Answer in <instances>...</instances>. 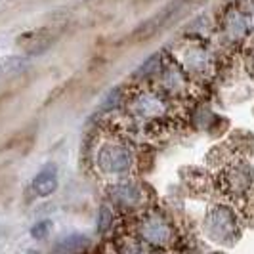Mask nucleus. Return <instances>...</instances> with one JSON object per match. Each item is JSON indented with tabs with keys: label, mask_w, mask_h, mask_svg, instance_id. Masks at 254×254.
Wrapping results in <instances>:
<instances>
[{
	"label": "nucleus",
	"mask_w": 254,
	"mask_h": 254,
	"mask_svg": "<svg viewBox=\"0 0 254 254\" xmlns=\"http://www.w3.org/2000/svg\"><path fill=\"white\" fill-rule=\"evenodd\" d=\"M27 65L25 58H19V56H10V58H2L0 60V78H6L15 73H21L23 67Z\"/></svg>",
	"instance_id": "9b49d317"
},
{
	"label": "nucleus",
	"mask_w": 254,
	"mask_h": 254,
	"mask_svg": "<svg viewBox=\"0 0 254 254\" xmlns=\"http://www.w3.org/2000/svg\"><path fill=\"white\" fill-rule=\"evenodd\" d=\"M128 105H130L132 115L143 123H157L166 113V103L163 100V94L155 92V90L140 92L138 96L128 100Z\"/></svg>",
	"instance_id": "7ed1b4c3"
},
{
	"label": "nucleus",
	"mask_w": 254,
	"mask_h": 254,
	"mask_svg": "<svg viewBox=\"0 0 254 254\" xmlns=\"http://www.w3.org/2000/svg\"><path fill=\"white\" fill-rule=\"evenodd\" d=\"M50 229H52L50 220H40V222H37V224L31 228V237L40 241V239H44V237L50 233Z\"/></svg>",
	"instance_id": "ddd939ff"
},
{
	"label": "nucleus",
	"mask_w": 254,
	"mask_h": 254,
	"mask_svg": "<svg viewBox=\"0 0 254 254\" xmlns=\"http://www.w3.org/2000/svg\"><path fill=\"white\" fill-rule=\"evenodd\" d=\"M180 8H182V0H176V2H170L168 6H165L161 12H157L153 17H149L145 23H141L134 35H132V40L140 42V40H147V38L155 37L157 33H161L176 15H178Z\"/></svg>",
	"instance_id": "20e7f679"
},
{
	"label": "nucleus",
	"mask_w": 254,
	"mask_h": 254,
	"mask_svg": "<svg viewBox=\"0 0 254 254\" xmlns=\"http://www.w3.org/2000/svg\"><path fill=\"white\" fill-rule=\"evenodd\" d=\"M115 222V210L113 204H102L100 206V214H98V231L100 233H107L113 228Z\"/></svg>",
	"instance_id": "f8f14e48"
},
{
	"label": "nucleus",
	"mask_w": 254,
	"mask_h": 254,
	"mask_svg": "<svg viewBox=\"0 0 254 254\" xmlns=\"http://www.w3.org/2000/svg\"><path fill=\"white\" fill-rule=\"evenodd\" d=\"M184 60H186V69L190 73H204L210 65L206 52H203L201 48H191L190 52H186Z\"/></svg>",
	"instance_id": "9d476101"
},
{
	"label": "nucleus",
	"mask_w": 254,
	"mask_h": 254,
	"mask_svg": "<svg viewBox=\"0 0 254 254\" xmlns=\"http://www.w3.org/2000/svg\"><path fill=\"white\" fill-rule=\"evenodd\" d=\"M206 228L210 231V237L216 239L220 243H231L235 239V233L237 231V226H235V220L229 214V210L226 208H218V210H212V214L208 216V224Z\"/></svg>",
	"instance_id": "423d86ee"
},
{
	"label": "nucleus",
	"mask_w": 254,
	"mask_h": 254,
	"mask_svg": "<svg viewBox=\"0 0 254 254\" xmlns=\"http://www.w3.org/2000/svg\"><path fill=\"white\" fill-rule=\"evenodd\" d=\"M254 174L245 165H233L224 174V190L231 195H243L245 191L251 190Z\"/></svg>",
	"instance_id": "6e6552de"
},
{
	"label": "nucleus",
	"mask_w": 254,
	"mask_h": 254,
	"mask_svg": "<svg viewBox=\"0 0 254 254\" xmlns=\"http://www.w3.org/2000/svg\"><path fill=\"white\" fill-rule=\"evenodd\" d=\"M90 245V239L82 233H71L64 239L56 243L54 253L56 254H78L82 253L86 247Z\"/></svg>",
	"instance_id": "1a4fd4ad"
},
{
	"label": "nucleus",
	"mask_w": 254,
	"mask_h": 254,
	"mask_svg": "<svg viewBox=\"0 0 254 254\" xmlns=\"http://www.w3.org/2000/svg\"><path fill=\"white\" fill-rule=\"evenodd\" d=\"M138 233H140V239L145 245L159 247V249L170 247L174 243L172 224L163 214H159V212L143 214L140 218V224H138Z\"/></svg>",
	"instance_id": "f03ea898"
},
{
	"label": "nucleus",
	"mask_w": 254,
	"mask_h": 254,
	"mask_svg": "<svg viewBox=\"0 0 254 254\" xmlns=\"http://www.w3.org/2000/svg\"><path fill=\"white\" fill-rule=\"evenodd\" d=\"M94 163L105 176H125L134 166V153L123 141L107 140L96 147Z\"/></svg>",
	"instance_id": "f257e3e1"
},
{
	"label": "nucleus",
	"mask_w": 254,
	"mask_h": 254,
	"mask_svg": "<svg viewBox=\"0 0 254 254\" xmlns=\"http://www.w3.org/2000/svg\"><path fill=\"white\" fill-rule=\"evenodd\" d=\"M58 184H60V178H58V166L56 165H44L40 168L37 176L31 182V191L33 195L38 197V199H46L50 197L54 191L58 190Z\"/></svg>",
	"instance_id": "0eeeda50"
},
{
	"label": "nucleus",
	"mask_w": 254,
	"mask_h": 254,
	"mask_svg": "<svg viewBox=\"0 0 254 254\" xmlns=\"http://www.w3.org/2000/svg\"><path fill=\"white\" fill-rule=\"evenodd\" d=\"M109 199L111 203L125 208V210H134V208H140L145 197H143V190L141 186L134 184V182H117L109 188Z\"/></svg>",
	"instance_id": "39448f33"
}]
</instances>
